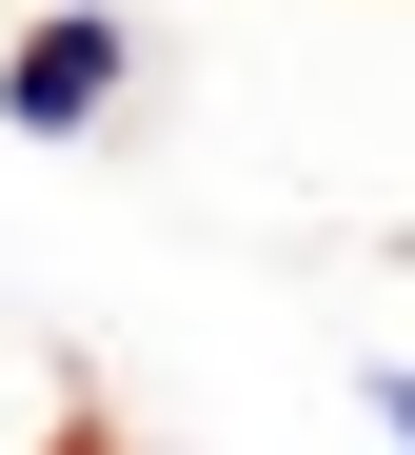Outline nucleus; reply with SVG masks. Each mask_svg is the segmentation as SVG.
Returning a JSON list of instances; mask_svg holds the SVG:
<instances>
[{
    "label": "nucleus",
    "mask_w": 415,
    "mask_h": 455,
    "mask_svg": "<svg viewBox=\"0 0 415 455\" xmlns=\"http://www.w3.org/2000/svg\"><path fill=\"white\" fill-rule=\"evenodd\" d=\"M0 455H100V376H79L40 317H0Z\"/></svg>",
    "instance_id": "f03ea898"
},
{
    "label": "nucleus",
    "mask_w": 415,
    "mask_h": 455,
    "mask_svg": "<svg viewBox=\"0 0 415 455\" xmlns=\"http://www.w3.org/2000/svg\"><path fill=\"white\" fill-rule=\"evenodd\" d=\"M100 455H119V435H100Z\"/></svg>",
    "instance_id": "7ed1b4c3"
},
{
    "label": "nucleus",
    "mask_w": 415,
    "mask_h": 455,
    "mask_svg": "<svg viewBox=\"0 0 415 455\" xmlns=\"http://www.w3.org/2000/svg\"><path fill=\"white\" fill-rule=\"evenodd\" d=\"M119 100H139V20H119V0H60V20L0 40V139H40V159L119 139Z\"/></svg>",
    "instance_id": "f257e3e1"
}]
</instances>
